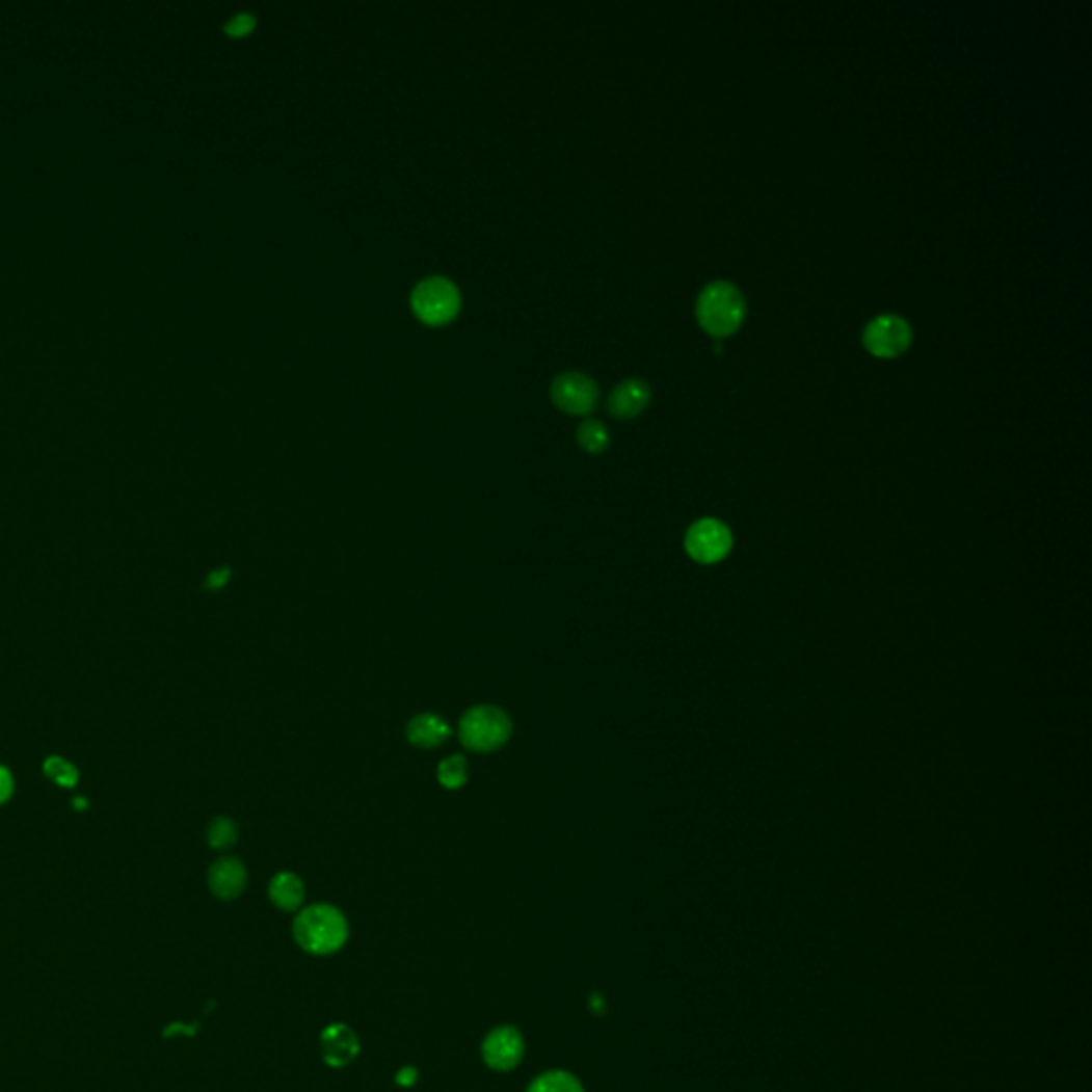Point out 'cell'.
<instances>
[{
	"label": "cell",
	"mask_w": 1092,
	"mask_h": 1092,
	"mask_svg": "<svg viewBox=\"0 0 1092 1092\" xmlns=\"http://www.w3.org/2000/svg\"><path fill=\"white\" fill-rule=\"evenodd\" d=\"M293 937L308 954L331 956L346 945L350 926L338 907L329 903H316L303 907L297 913L293 922Z\"/></svg>",
	"instance_id": "1"
},
{
	"label": "cell",
	"mask_w": 1092,
	"mask_h": 1092,
	"mask_svg": "<svg viewBox=\"0 0 1092 1092\" xmlns=\"http://www.w3.org/2000/svg\"><path fill=\"white\" fill-rule=\"evenodd\" d=\"M696 318L698 325L715 340L733 336L747 318L745 295L733 282H711L698 295Z\"/></svg>",
	"instance_id": "2"
},
{
	"label": "cell",
	"mask_w": 1092,
	"mask_h": 1092,
	"mask_svg": "<svg viewBox=\"0 0 1092 1092\" xmlns=\"http://www.w3.org/2000/svg\"><path fill=\"white\" fill-rule=\"evenodd\" d=\"M512 735L508 713L491 704H478L459 719V741L474 753H491L504 747Z\"/></svg>",
	"instance_id": "3"
},
{
	"label": "cell",
	"mask_w": 1092,
	"mask_h": 1092,
	"mask_svg": "<svg viewBox=\"0 0 1092 1092\" xmlns=\"http://www.w3.org/2000/svg\"><path fill=\"white\" fill-rule=\"evenodd\" d=\"M412 310L427 325H444L457 316L461 308L459 289L449 277L429 275L412 291Z\"/></svg>",
	"instance_id": "4"
},
{
	"label": "cell",
	"mask_w": 1092,
	"mask_h": 1092,
	"mask_svg": "<svg viewBox=\"0 0 1092 1092\" xmlns=\"http://www.w3.org/2000/svg\"><path fill=\"white\" fill-rule=\"evenodd\" d=\"M735 536L725 523L717 518H700L690 525L685 534V551L696 563L715 565L733 553Z\"/></svg>",
	"instance_id": "5"
},
{
	"label": "cell",
	"mask_w": 1092,
	"mask_h": 1092,
	"mask_svg": "<svg viewBox=\"0 0 1092 1092\" xmlns=\"http://www.w3.org/2000/svg\"><path fill=\"white\" fill-rule=\"evenodd\" d=\"M913 329L909 320L899 314H881L873 318L862 331L864 348L877 358H897L909 350Z\"/></svg>",
	"instance_id": "6"
},
{
	"label": "cell",
	"mask_w": 1092,
	"mask_h": 1092,
	"mask_svg": "<svg viewBox=\"0 0 1092 1092\" xmlns=\"http://www.w3.org/2000/svg\"><path fill=\"white\" fill-rule=\"evenodd\" d=\"M555 406L568 415H589L595 410L600 389L593 378L581 372H563L551 384Z\"/></svg>",
	"instance_id": "7"
},
{
	"label": "cell",
	"mask_w": 1092,
	"mask_h": 1092,
	"mask_svg": "<svg viewBox=\"0 0 1092 1092\" xmlns=\"http://www.w3.org/2000/svg\"><path fill=\"white\" fill-rule=\"evenodd\" d=\"M482 1061L494 1071H512L525 1055V1039L518 1029L500 1024L482 1039Z\"/></svg>",
	"instance_id": "8"
},
{
	"label": "cell",
	"mask_w": 1092,
	"mask_h": 1092,
	"mask_svg": "<svg viewBox=\"0 0 1092 1092\" xmlns=\"http://www.w3.org/2000/svg\"><path fill=\"white\" fill-rule=\"evenodd\" d=\"M361 1051V1043L356 1033L346 1027L344 1022L329 1024L320 1033V1055L329 1067H346L350 1065Z\"/></svg>",
	"instance_id": "9"
},
{
	"label": "cell",
	"mask_w": 1092,
	"mask_h": 1092,
	"mask_svg": "<svg viewBox=\"0 0 1092 1092\" xmlns=\"http://www.w3.org/2000/svg\"><path fill=\"white\" fill-rule=\"evenodd\" d=\"M651 403V387L640 378H628L619 382L606 401L611 417L628 421L638 417Z\"/></svg>",
	"instance_id": "10"
},
{
	"label": "cell",
	"mask_w": 1092,
	"mask_h": 1092,
	"mask_svg": "<svg viewBox=\"0 0 1092 1092\" xmlns=\"http://www.w3.org/2000/svg\"><path fill=\"white\" fill-rule=\"evenodd\" d=\"M210 893L220 901H233L248 885V871L239 858H220L208 873Z\"/></svg>",
	"instance_id": "11"
},
{
	"label": "cell",
	"mask_w": 1092,
	"mask_h": 1092,
	"mask_svg": "<svg viewBox=\"0 0 1092 1092\" xmlns=\"http://www.w3.org/2000/svg\"><path fill=\"white\" fill-rule=\"evenodd\" d=\"M453 735L449 721L435 713H421L410 719L406 727V737L415 747L433 749Z\"/></svg>",
	"instance_id": "12"
},
{
	"label": "cell",
	"mask_w": 1092,
	"mask_h": 1092,
	"mask_svg": "<svg viewBox=\"0 0 1092 1092\" xmlns=\"http://www.w3.org/2000/svg\"><path fill=\"white\" fill-rule=\"evenodd\" d=\"M269 899L282 911H299L305 899V885L299 875L282 871L269 881Z\"/></svg>",
	"instance_id": "13"
},
{
	"label": "cell",
	"mask_w": 1092,
	"mask_h": 1092,
	"mask_svg": "<svg viewBox=\"0 0 1092 1092\" xmlns=\"http://www.w3.org/2000/svg\"><path fill=\"white\" fill-rule=\"evenodd\" d=\"M525 1092H585L583 1082L563 1069H551L540 1073Z\"/></svg>",
	"instance_id": "14"
},
{
	"label": "cell",
	"mask_w": 1092,
	"mask_h": 1092,
	"mask_svg": "<svg viewBox=\"0 0 1092 1092\" xmlns=\"http://www.w3.org/2000/svg\"><path fill=\"white\" fill-rule=\"evenodd\" d=\"M577 440H579L583 451H587L591 455H600V453H604L606 449H609L611 433H609V429H606V425L602 421L587 419V421H583L579 425Z\"/></svg>",
	"instance_id": "15"
},
{
	"label": "cell",
	"mask_w": 1092,
	"mask_h": 1092,
	"mask_svg": "<svg viewBox=\"0 0 1092 1092\" xmlns=\"http://www.w3.org/2000/svg\"><path fill=\"white\" fill-rule=\"evenodd\" d=\"M437 781L444 790H459L468 783V762L463 755H449L437 764Z\"/></svg>",
	"instance_id": "16"
},
{
	"label": "cell",
	"mask_w": 1092,
	"mask_h": 1092,
	"mask_svg": "<svg viewBox=\"0 0 1092 1092\" xmlns=\"http://www.w3.org/2000/svg\"><path fill=\"white\" fill-rule=\"evenodd\" d=\"M237 841V826L229 818H216L208 826V843L214 849H229Z\"/></svg>",
	"instance_id": "17"
},
{
	"label": "cell",
	"mask_w": 1092,
	"mask_h": 1092,
	"mask_svg": "<svg viewBox=\"0 0 1092 1092\" xmlns=\"http://www.w3.org/2000/svg\"><path fill=\"white\" fill-rule=\"evenodd\" d=\"M44 771L54 783H58L62 788H73L77 783V777H79L77 768L71 762L62 760V757H48Z\"/></svg>",
	"instance_id": "18"
},
{
	"label": "cell",
	"mask_w": 1092,
	"mask_h": 1092,
	"mask_svg": "<svg viewBox=\"0 0 1092 1092\" xmlns=\"http://www.w3.org/2000/svg\"><path fill=\"white\" fill-rule=\"evenodd\" d=\"M255 26H257V18H255L252 14H237V16H233V18L224 24V30H227L231 36H244V34H248Z\"/></svg>",
	"instance_id": "19"
},
{
	"label": "cell",
	"mask_w": 1092,
	"mask_h": 1092,
	"mask_svg": "<svg viewBox=\"0 0 1092 1092\" xmlns=\"http://www.w3.org/2000/svg\"><path fill=\"white\" fill-rule=\"evenodd\" d=\"M14 794V777L5 766H0V804L7 802Z\"/></svg>",
	"instance_id": "20"
},
{
	"label": "cell",
	"mask_w": 1092,
	"mask_h": 1092,
	"mask_svg": "<svg viewBox=\"0 0 1092 1092\" xmlns=\"http://www.w3.org/2000/svg\"><path fill=\"white\" fill-rule=\"evenodd\" d=\"M229 579H231V570H229V568L214 570V572H210V577H208V589H222V587L227 585Z\"/></svg>",
	"instance_id": "21"
},
{
	"label": "cell",
	"mask_w": 1092,
	"mask_h": 1092,
	"mask_svg": "<svg viewBox=\"0 0 1092 1092\" xmlns=\"http://www.w3.org/2000/svg\"><path fill=\"white\" fill-rule=\"evenodd\" d=\"M395 1080H397L399 1086H412V1084H417V1080H419V1069H415V1067H403V1069L397 1071V1077H395Z\"/></svg>",
	"instance_id": "22"
},
{
	"label": "cell",
	"mask_w": 1092,
	"mask_h": 1092,
	"mask_svg": "<svg viewBox=\"0 0 1092 1092\" xmlns=\"http://www.w3.org/2000/svg\"><path fill=\"white\" fill-rule=\"evenodd\" d=\"M75 806H77V808H82V806H88V802H86L84 798H77V800H75Z\"/></svg>",
	"instance_id": "23"
}]
</instances>
